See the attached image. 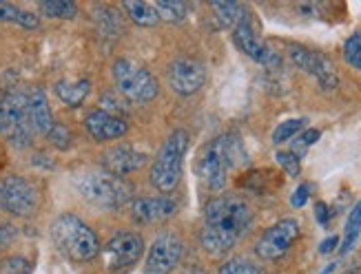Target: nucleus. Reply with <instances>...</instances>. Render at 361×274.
Listing matches in <instances>:
<instances>
[{
    "label": "nucleus",
    "mask_w": 361,
    "mask_h": 274,
    "mask_svg": "<svg viewBox=\"0 0 361 274\" xmlns=\"http://www.w3.org/2000/svg\"><path fill=\"white\" fill-rule=\"evenodd\" d=\"M248 166V153L238 135H219L207 144L200 157V177L211 190H222L228 173Z\"/></svg>",
    "instance_id": "1"
},
{
    "label": "nucleus",
    "mask_w": 361,
    "mask_h": 274,
    "mask_svg": "<svg viewBox=\"0 0 361 274\" xmlns=\"http://www.w3.org/2000/svg\"><path fill=\"white\" fill-rule=\"evenodd\" d=\"M51 239L56 248L75 263L96 259L100 252V239L89 225L75 215H60L51 223Z\"/></svg>",
    "instance_id": "2"
},
{
    "label": "nucleus",
    "mask_w": 361,
    "mask_h": 274,
    "mask_svg": "<svg viewBox=\"0 0 361 274\" xmlns=\"http://www.w3.org/2000/svg\"><path fill=\"white\" fill-rule=\"evenodd\" d=\"M78 192L93 206L104 211H118L131 199V186L124 182V177H116L106 170L100 173H82L75 180Z\"/></svg>",
    "instance_id": "3"
},
{
    "label": "nucleus",
    "mask_w": 361,
    "mask_h": 274,
    "mask_svg": "<svg viewBox=\"0 0 361 274\" xmlns=\"http://www.w3.org/2000/svg\"><path fill=\"white\" fill-rule=\"evenodd\" d=\"M186 151H188V133L178 128V131H173L166 137L151 168V184L160 192H173L178 188Z\"/></svg>",
    "instance_id": "4"
},
{
    "label": "nucleus",
    "mask_w": 361,
    "mask_h": 274,
    "mask_svg": "<svg viewBox=\"0 0 361 274\" xmlns=\"http://www.w3.org/2000/svg\"><path fill=\"white\" fill-rule=\"evenodd\" d=\"M111 75L116 82V91L127 102H137V104L151 102L153 98H158V93H160V85H158V80L153 77V73L145 69L142 64H137L129 58L116 60Z\"/></svg>",
    "instance_id": "5"
},
{
    "label": "nucleus",
    "mask_w": 361,
    "mask_h": 274,
    "mask_svg": "<svg viewBox=\"0 0 361 274\" xmlns=\"http://www.w3.org/2000/svg\"><path fill=\"white\" fill-rule=\"evenodd\" d=\"M34 133L27 111V93H7L0 100V135L11 147L27 149L34 142Z\"/></svg>",
    "instance_id": "6"
},
{
    "label": "nucleus",
    "mask_w": 361,
    "mask_h": 274,
    "mask_svg": "<svg viewBox=\"0 0 361 274\" xmlns=\"http://www.w3.org/2000/svg\"><path fill=\"white\" fill-rule=\"evenodd\" d=\"M204 219H207V225L240 239L253 223V213H250L248 204L238 197H215L204 208Z\"/></svg>",
    "instance_id": "7"
},
{
    "label": "nucleus",
    "mask_w": 361,
    "mask_h": 274,
    "mask_svg": "<svg viewBox=\"0 0 361 274\" xmlns=\"http://www.w3.org/2000/svg\"><path fill=\"white\" fill-rule=\"evenodd\" d=\"M145 254V239L137 232H118L102 248V263L109 272H127Z\"/></svg>",
    "instance_id": "8"
},
{
    "label": "nucleus",
    "mask_w": 361,
    "mask_h": 274,
    "mask_svg": "<svg viewBox=\"0 0 361 274\" xmlns=\"http://www.w3.org/2000/svg\"><path fill=\"white\" fill-rule=\"evenodd\" d=\"M3 188V199H0V208L13 217H29L36 213L38 208V190L34 184L27 182L20 175H9L7 180L0 182Z\"/></svg>",
    "instance_id": "9"
},
{
    "label": "nucleus",
    "mask_w": 361,
    "mask_h": 274,
    "mask_svg": "<svg viewBox=\"0 0 361 274\" xmlns=\"http://www.w3.org/2000/svg\"><path fill=\"white\" fill-rule=\"evenodd\" d=\"M297 237H300V223L295 219H281L259 237L255 254L262 261H277L293 248Z\"/></svg>",
    "instance_id": "10"
},
{
    "label": "nucleus",
    "mask_w": 361,
    "mask_h": 274,
    "mask_svg": "<svg viewBox=\"0 0 361 274\" xmlns=\"http://www.w3.org/2000/svg\"><path fill=\"white\" fill-rule=\"evenodd\" d=\"M288 56H290L295 67L315 77L322 89L331 91V89L339 87V75L333 67V62L326 56L312 51V49H306V46H302V44H290Z\"/></svg>",
    "instance_id": "11"
},
{
    "label": "nucleus",
    "mask_w": 361,
    "mask_h": 274,
    "mask_svg": "<svg viewBox=\"0 0 361 274\" xmlns=\"http://www.w3.org/2000/svg\"><path fill=\"white\" fill-rule=\"evenodd\" d=\"M233 40H235V44H238V49L242 54H246L250 60L259 62L262 67H266V69H279V64H281L279 56L255 34V29H253V25H250L248 15H244V18L238 25H235Z\"/></svg>",
    "instance_id": "12"
},
{
    "label": "nucleus",
    "mask_w": 361,
    "mask_h": 274,
    "mask_svg": "<svg viewBox=\"0 0 361 274\" xmlns=\"http://www.w3.org/2000/svg\"><path fill=\"white\" fill-rule=\"evenodd\" d=\"M184 252L182 239L173 232H164L153 241L149 254H147V263L145 270L147 274H169L171 270H176Z\"/></svg>",
    "instance_id": "13"
},
{
    "label": "nucleus",
    "mask_w": 361,
    "mask_h": 274,
    "mask_svg": "<svg viewBox=\"0 0 361 274\" xmlns=\"http://www.w3.org/2000/svg\"><path fill=\"white\" fill-rule=\"evenodd\" d=\"M169 87L178 95H193L207 82V67L193 58H180L166 71Z\"/></svg>",
    "instance_id": "14"
},
{
    "label": "nucleus",
    "mask_w": 361,
    "mask_h": 274,
    "mask_svg": "<svg viewBox=\"0 0 361 274\" xmlns=\"http://www.w3.org/2000/svg\"><path fill=\"white\" fill-rule=\"evenodd\" d=\"M147 162H149V155L145 151H137L131 147H116L102 155V168L116 177L131 175L142 166H147Z\"/></svg>",
    "instance_id": "15"
},
{
    "label": "nucleus",
    "mask_w": 361,
    "mask_h": 274,
    "mask_svg": "<svg viewBox=\"0 0 361 274\" xmlns=\"http://www.w3.org/2000/svg\"><path fill=\"white\" fill-rule=\"evenodd\" d=\"M85 128L96 142H111V139H120L127 135L129 124L116 116H109V113H104L102 108H98V111L87 113Z\"/></svg>",
    "instance_id": "16"
},
{
    "label": "nucleus",
    "mask_w": 361,
    "mask_h": 274,
    "mask_svg": "<svg viewBox=\"0 0 361 274\" xmlns=\"http://www.w3.org/2000/svg\"><path fill=\"white\" fill-rule=\"evenodd\" d=\"M178 204L171 197H137L131 204V217L140 223H158L173 217Z\"/></svg>",
    "instance_id": "17"
},
{
    "label": "nucleus",
    "mask_w": 361,
    "mask_h": 274,
    "mask_svg": "<svg viewBox=\"0 0 361 274\" xmlns=\"http://www.w3.org/2000/svg\"><path fill=\"white\" fill-rule=\"evenodd\" d=\"M27 111H29V120L34 131L40 135H49V131L56 126L54 113L49 106V100L40 89H34L27 93Z\"/></svg>",
    "instance_id": "18"
},
{
    "label": "nucleus",
    "mask_w": 361,
    "mask_h": 274,
    "mask_svg": "<svg viewBox=\"0 0 361 274\" xmlns=\"http://www.w3.org/2000/svg\"><path fill=\"white\" fill-rule=\"evenodd\" d=\"M235 244H238V239L233 235L204 223V228L200 232V246L204 248V252H209L211 256H224L233 250Z\"/></svg>",
    "instance_id": "19"
},
{
    "label": "nucleus",
    "mask_w": 361,
    "mask_h": 274,
    "mask_svg": "<svg viewBox=\"0 0 361 274\" xmlns=\"http://www.w3.org/2000/svg\"><path fill=\"white\" fill-rule=\"evenodd\" d=\"M91 93V82L85 80H60L56 85V95L65 102L67 106H82V102L89 98Z\"/></svg>",
    "instance_id": "20"
},
{
    "label": "nucleus",
    "mask_w": 361,
    "mask_h": 274,
    "mask_svg": "<svg viewBox=\"0 0 361 274\" xmlns=\"http://www.w3.org/2000/svg\"><path fill=\"white\" fill-rule=\"evenodd\" d=\"M122 9L127 11L129 18L140 27H155L160 23V15L155 11L153 3H145V0H127V3H122Z\"/></svg>",
    "instance_id": "21"
},
{
    "label": "nucleus",
    "mask_w": 361,
    "mask_h": 274,
    "mask_svg": "<svg viewBox=\"0 0 361 274\" xmlns=\"http://www.w3.org/2000/svg\"><path fill=\"white\" fill-rule=\"evenodd\" d=\"M0 23H13V25H20L25 29H36L40 25V18L36 13L18 9L11 3H0Z\"/></svg>",
    "instance_id": "22"
},
{
    "label": "nucleus",
    "mask_w": 361,
    "mask_h": 274,
    "mask_svg": "<svg viewBox=\"0 0 361 274\" xmlns=\"http://www.w3.org/2000/svg\"><path fill=\"white\" fill-rule=\"evenodd\" d=\"M38 9L42 11V15H47V18L69 20L78 15V5L71 3V0H44V3L38 5Z\"/></svg>",
    "instance_id": "23"
},
{
    "label": "nucleus",
    "mask_w": 361,
    "mask_h": 274,
    "mask_svg": "<svg viewBox=\"0 0 361 274\" xmlns=\"http://www.w3.org/2000/svg\"><path fill=\"white\" fill-rule=\"evenodd\" d=\"M211 9L215 11V18L222 27H233L244 18V7L240 3H211Z\"/></svg>",
    "instance_id": "24"
},
{
    "label": "nucleus",
    "mask_w": 361,
    "mask_h": 274,
    "mask_svg": "<svg viewBox=\"0 0 361 274\" xmlns=\"http://www.w3.org/2000/svg\"><path fill=\"white\" fill-rule=\"evenodd\" d=\"M153 5L160 18L169 23H182L188 15V5L182 3V0H158V3H153Z\"/></svg>",
    "instance_id": "25"
},
{
    "label": "nucleus",
    "mask_w": 361,
    "mask_h": 274,
    "mask_svg": "<svg viewBox=\"0 0 361 274\" xmlns=\"http://www.w3.org/2000/svg\"><path fill=\"white\" fill-rule=\"evenodd\" d=\"M359 230H361V201L353 208V213L348 217V223H346V239H343V246H341V254H346L353 244H355V239L359 237Z\"/></svg>",
    "instance_id": "26"
},
{
    "label": "nucleus",
    "mask_w": 361,
    "mask_h": 274,
    "mask_svg": "<svg viewBox=\"0 0 361 274\" xmlns=\"http://www.w3.org/2000/svg\"><path fill=\"white\" fill-rule=\"evenodd\" d=\"M100 104H102V111L104 113H109V116H116V118H120V120H124L122 116L124 113L129 111V102L122 98V95H118V91L114 93H104L102 95V100H100Z\"/></svg>",
    "instance_id": "27"
},
{
    "label": "nucleus",
    "mask_w": 361,
    "mask_h": 274,
    "mask_svg": "<svg viewBox=\"0 0 361 274\" xmlns=\"http://www.w3.org/2000/svg\"><path fill=\"white\" fill-rule=\"evenodd\" d=\"M304 124H306V120H286V122H281L273 131V142L275 144H284V142L293 139L304 128Z\"/></svg>",
    "instance_id": "28"
},
{
    "label": "nucleus",
    "mask_w": 361,
    "mask_h": 274,
    "mask_svg": "<svg viewBox=\"0 0 361 274\" xmlns=\"http://www.w3.org/2000/svg\"><path fill=\"white\" fill-rule=\"evenodd\" d=\"M217 274H264L259 266L250 263L246 259H231L226 261L222 268H219Z\"/></svg>",
    "instance_id": "29"
},
{
    "label": "nucleus",
    "mask_w": 361,
    "mask_h": 274,
    "mask_svg": "<svg viewBox=\"0 0 361 274\" xmlns=\"http://www.w3.org/2000/svg\"><path fill=\"white\" fill-rule=\"evenodd\" d=\"M277 164L281 166V170H284L288 177H297L302 173V162H300V155H295L293 151H279L275 155Z\"/></svg>",
    "instance_id": "30"
},
{
    "label": "nucleus",
    "mask_w": 361,
    "mask_h": 274,
    "mask_svg": "<svg viewBox=\"0 0 361 274\" xmlns=\"http://www.w3.org/2000/svg\"><path fill=\"white\" fill-rule=\"evenodd\" d=\"M343 58L350 64V67L361 71V34H355L343 44Z\"/></svg>",
    "instance_id": "31"
},
{
    "label": "nucleus",
    "mask_w": 361,
    "mask_h": 274,
    "mask_svg": "<svg viewBox=\"0 0 361 274\" xmlns=\"http://www.w3.org/2000/svg\"><path fill=\"white\" fill-rule=\"evenodd\" d=\"M47 137H49V142L54 144V147H56L58 151H67V149L71 147V139H73L69 128H67V126H62V124H58V122H56V126L51 128L49 135H47Z\"/></svg>",
    "instance_id": "32"
},
{
    "label": "nucleus",
    "mask_w": 361,
    "mask_h": 274,
    "mask_svg": "<svg viewBox=\"0 0 361 274\" xmlns=\"http://www.w3.org/2000/svg\"><path fill=\"white\" fill-rule=\"evenodd\" d=\"M5 274H31L34 272V263L25 256H9V259L3 263Z\"/></svg>",
    "instance_id": "33"
},
{
    "label": "nucleus",
    "mask_w": 361,
    "mask_h": 274,
    "mask_svg": "<svg viewBox=\"0 0 361 274\" xmlns=\"http://www.w3.org/2000/svg\"><path fill=\"white\" fill-rule=\"evenodd\" d=\"M319 137H322V133L317 131V128H308V131H304L300 137L295 139V144H293V153L297 155L300 151H304V149L312 147V144H315Z\"/></svg>",
    "instance_id": "34"
},
{
    "label": "nucleus",
    "mask_w": 361,
    "mask_h": 274,
    "mask_svg": "<svg viewBox=\"0 0 361 274\" xmlns=\"http://www.w3.org/2000/svg\"><path fill=\"white\" fill-rule=\"evenodd\" d=\"M308 195H310V186H308V184H302L300 188H297V190L293 192L290 204H293L295 208H304L306 201H308Z\"/></svg>",
    "instance_id": "35"
},
{
    "label": "nucleus",
    "mask_w": 361,
    "mask_h": 274,
    "mask_svg": "<svg viewBox=\"0 0 361 274\" xmlns=\"http://www.w3.org/2000/svg\"><path fill=\"white\" fill-rule=\"evenodd\" d=\"M331 215H333V213L328 211V206H326L324 201H317V204H315V219H317L322 225H326L328 221H331Z\"/></svg>",
    "instance_id": "36"
},
{
    "label": "nucleus",
    "mask_w": 361,
    "mask_h": 274,
    "mask_svg": "<svg viewBox=\"0 0 361 274\" xmlns=\"http://www.w3.org/2000/svg\"><path fill=\"white\" fill-rule=\"evenodd\" d=\"M337 246H339V237H337V235H333V237H328V239H324V241H322L319 252H322V254H331Z\"/></svg>",
    "instance_id": "37"
}]
</instances>
